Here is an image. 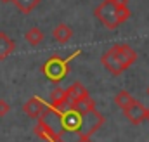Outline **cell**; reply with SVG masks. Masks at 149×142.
Wrapping results in <instances>:
<instances>
[{
  "instance_id": "2",
  "label": "cell",
  "mask_w": 149,
  "mask_h": 142,
  "mask_svg": "<svg viewBox=\"0 0 149 142\" xmlns=\"http://www.w3.org/2000/svg\"><path fill=\"white\" fill-rule=\"evenodd\" d=\"M94 16L108 30H116L121 23H125L130 17V9L128 5H116L111 0H104L102 3L97 5V9L94 10Z\"/></svg>"
},
{
  "instance_id": "10",
  "label": "cell",
  "mask_w": 149,
  "mask_h": 142,
  "mask_svg": "<svg viewBox=\"0 0 149 142\" xmlns=\"http://www.w3.org/2000/svg\"><path fill=\"white\" fill-rule=\"evenodd\" d=\"M134 101H135V99H134V97L130 95V92H127V90H120V92L114 95V104L120 107L121 111H123L125 107H128Z\"/></svg>"
},
{
  "instance_id": "11",
  "label": "cell",
  "mask_w": 149,
  "mask_h": 142,
  "mask_svg": "<svg viewBox=\"0 0 149 142\" xmlns=\"http://www.w3.org/2000/svg\"><path fill=\"white\" fill-rule=\"evenodd\" d=\"M9 111H10L9 102H7V101H3V99H0V118H3Z\"/></svg>"
},
{
  "instance_id": "8",
  "label": "cell",
  "mask_w": 149,
  "mask_h": 142,
  "mask_svg": "<svg viewBox=\"0 0 149 142\" xmlns=\"http://www.w3.org/2000/svg\"><path fill=\"white\" fill-rule=\"evenodd\" d=\"M42 0H12V3L16 5V9L21 14H30L40 5Z\"/></svg>"
},
{
  "instance_id": "14",
  "label": "cell",
  "mask_w": 149,
  "mask_h": 142,
  "mask_svg": "<svg viewBox=\"0 0 149 142\" xmlns=\"http://www.w3.org/2000/svg\"><path fill=\"white\" fill-rule=\"evenodd\" d=\"M0 2H3V3H10L12 0H0Z\"/></svg>"
},
{
  "instance_id": "13",
  "label": "cell",
  "mask_w": 149,
  "mask_h": 142,
  "mask_svg": "<svg viewBox=\"0 0 149 142\" xmlns=\"http://www.w3.org/2000/svg\"><path fill=\"white\" fill-rule=\"evenodd\" d=\"M144 121H149V107H146L144 111Z\"/></svg>"
},
{
  "instance_id": "5",
  "label": "cell",
  "mask_w": 149,
  "mask_h": 142,
  "mask_svg": "<svg viewBox=\"0 0 149 142\" xmlns=\"http://www.w3.org/2000/svg\"><path fill=\"white\" fill-rule=\"evenodd\" d=\"M52 36H54V40L57 42V43H68L70 40H71V36H73V30H71V26L70 24H66V23H59L54 30H52Z\"/></svg>"
},
{
  "instance_id": "6",
  "label": "cell",
  "mask_w": 149,
  "mask_h": 142,
  "mask_svg": "<svg viewBox=\"0 0 149 142\" xmlns=\"http://www.w3.org/2000/svg\"><path fill=\"white\" fill-rule=\"evenodd\" d=\"M16 50V43L10 36L3 31H0V61L7 59L12 52Z\"/></svg>"
},
{
  "instance_id": "4",
  "label": "cell",
  "mask_w": 149,
  "mask_h": 142,
  "mask_svg": "<svg viewBox=\"0 0 149 142\" xmlns=\"http://www.w3.org/2000/svg\"><path fill=\"white\" fill-rule=\"evenodd\" d=\"M144 111H146V107L142 106L139 101H134L128 107L123 109V114L132 125H141L144 121Z\"/></svg>"
},
{
  "instance_id": "15",
  "label": "cell",
  "mask_w": 149,
  "mask_h": 142,
  "mask_svg": "<svg viewBox=\"0 0 149 142\" xmlns=\"http://www.w3.org/2000/svg\"><path fill=\"white\" fill-rule=\"evenodd\" d=\"M148 95H149V87H148Z\"/></svg>"
},
{
  "instance_id": "12",
  "label": "cell",
  "mask_w": 149,
  "mask_h": 142,
  "mask_svg": "<svg viewBox=\"0 0 149 142\" xmlns=\"http://www.w3.org/2000/svg\"><path fill=\"white\" fill-rule=\"evenodd\" d=\"M111 2L116 5H128V0H111Z\"/></svg>"
},
{
  "instance_id": "3",
  "label": "cell",
  "mask_w": 149,
  "mask_h": 142,
  "mask_svg": "<svg viewBox=\"0 0 149 142\" xmlns=\"http://www.w3.org/2000/svg\"><path fill=\"white\" fill-rule=\"evenodd\" d=\"M68 61H61L59 57H52L45 63L43 73L50 81H61L64 80V76L68 74Z\"/></svg>"
},
{
  "instance_id": "1",
  "label": "cell",
  "mask_w": 149,
  "mask_h": 142,
  "mask_svg": "<svg viewBox=\"0 0 149 142\" xmlns=\"http://www.w3.org/2000/svg\"><path fill=\"white\" fill-rule=\"evenodd\" d=\"M135 61H137V52L130 45H125V43H118V45L111 47L101 57L102 66L114 76H118L125 70H128Z\"/></svg>"
},
{
  "instance_id": "9",
  "label": "cell",
  "mask_w": 149,
  "mask_h": 142,
  "mask_svg": "<svg viewBox=\"0 0 149 142\" xmlns=\"http://www.w3.org/2000/svg\"><path fill=\"white\" fill-rule=\"evenodd\" d=\"M24 38H26V42H28L30 45H33V47H38V45L43 42L45 35H43V31H42L40 28L33 26V28H30V30L24 33Z\"/></svg>"
},
{
  "instance_id": "7",
  "label": "cell",
  "mask_w": 149,
  "mask_h": 142,
  "mask_svg": "<svg viewBox=\"0 0 149 142\" xmlns=\"http://www.w3.org/2000/svg\"><path fill=\"white\" fill-rule=\"evenodd\" d=\"M24 113L30 116V118H38L42 113H43V109H45V104H43V101L42 99H38V97H31L24 106Z\"/></svg>"
}]
</instances>
